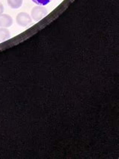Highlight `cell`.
Segmentation results:
<instances>
[{
  "mask_svg": "<svg viewBox=\"0 0 119 159\" xmlns=\"http://www.w3.org/2000/svg\"><path fill=\"white\" fill-rule=\"evenodd\" d=\"M48 10L45 6H36L31 10V18L33 19L35 21H39L47 16Z\"/></svg>",
  "mask_w": 119,
  "mask_h": 159,
  "instance_id": "cell-1",
  "label": "cell"
},
{
  "mask_svg": "<svg viewBox=\"0 0 119 159\" xmlns=\"http://www.w3.org/2000/svg\"><path fill=\"white\" fill-rule=\"evenodd\" d=\"M16 22L20 27H26L30 25L32 22V18L28 13L20 12L16 17Z\"/></svg>",
  "mask_w": 119,
  "mask_h": 159,
  "instance_id": "cell-2",
  "label": "cell"
},
{
  "mask_svg": "<svg viewBox=\"0 0 119 159\" xmlns=\"http://www.w3.org/2000/svg\"><path fill=\"white\" fill-rule=\"evenodd\" d=\"M13 25V19L11 16L7 14H2L0 15V27H11Z\"/></svg>",
  "mask_w": 119,
  "mask_h": 159,
  "instance_id": "cell-3",
  "label": "cell"
},
{
  "mask_svg": "<svg viewBox=\"0 0 119 159\" xmlns=\"http://www.w3.org/2000/svg\"><path fill=\"white\" fill-rule=\"evenodd\" d=\"M11 38L10 31L6 27H0V43L5 42Z\"/></svg>",
  "mask_w": 119,
  "mask_h": 159,
  "instance_id": "cell-4",
  "label": "cell"
},
{
  "mask_svg": "<svg viewBox=\"0 0 119 159\" xmlns=\"http://www.w3.org/2000/svg\"><path fill=\"white\" fill-rule=\"evenodd\" d=\"M8 5L14 9H18L20 8L23 4V0H7Z\"/></svg>",
  "mask_w": 119,
  "mask_h": 159,
  "instance_id": "cell-5",
  "label": "cell"
},
{
  "mask_svg": "<svg viewBox=\"0 0 119 159\" xmlns=\"http://www.w3.org/2000/svg\"><path fill=\"white\" fill-rule=\"evenodd\" d=\"M32 1L34 3H36V4L39 5V6H46V5H48L51 0H32Z\"/></svg>",
  "mask_w": 119,
  "mask_h": 159,
  "instance_id": "cell-6",
  "label": "cell"
},
{
  "mask_svg": "<svg viewBox=\"0 0 119 159\" xmlns=\"http://www.w3.org/2000/svg\"><path fill=\"white\" fill-rule=\"evenodd\" d=\"M3 12H4V6H3L2 3L0 2V15L3 14Z\"/></svg>",
  "mask_w": 119,
  "mask_h": 159,
  "instance_id": "cell-7",
  "label": "cell"
}]
</instances>
